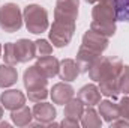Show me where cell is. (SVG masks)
<instances>
[{
  "label": "cell",
  "instance_id": "cell-1",
  "mask_svg": "<svg viewBox=\"0 0 129 128\" xmlns=\"http://www.w3.org/2000/svg\"><path fill=\"white\" fill-rule=\"evenodd\" d=\"M23 20L26 29L33 35H41L47 32L50 27L48 23V11L41 5H27L23 11Z\"/></svg>",
  "mask_w": 129,
  "mask_h": 128
},
{
  "label": "cell",
  "instance_id": "cell-19",
  "mask_svg": "<svg viewBox=\"0 0 129 128\" xmlns=\"http://www.w3.org/2000/svg\"><path fill=\"white\" fill-rule=\"evenodd\" d=\"M11 119H12L14 125H17V127H27V125H30V122L33 119L32 109H29L24 104L23 107L11 112Z\"/></svg>",
  "mask_w": 129,
  "mask_h": 128
},
{
  "label": "cell",
  "instance_id": "cell-27",
  "mask_svg": "<svg viewBox=\"0 0 129 128\" xmlns=\"http://www.w3.org/2000/svg\"><path fill=\"white\" fill-rule=\"evenodd\" d=\"M48 89L47 88H41V89H35V91H27V98L33 102H39V101H45L48 98Z\"/></svg>",
  "mask_w": 129,
  "mask_h": 128
},
{
  "label": "cell",
  "instance_id": "cell-24",
  "mask_svg": "<svg viewBox=\"0 0 129 128\" xmlns=\"http://www.w3.org/2000/svg\"><path fill=\"white\" fill-rule=\"evenodd\" d=\"M117 86H119V92L129 95V65L122 66V71L119 74V80H117Z\"/></svg>",
  "mask_w": 129,
  "mask_h": 128
},
{
  "label": "cell",
  "instance_id": "cell-8",
  "mask_svg": "<svg viewBox=\"0 0 129 128\" xmlns=\"http://www.w3.org/2000/svg\"><path fill=\"white\" fill-rule=\"evenodd\" d=\"M23 83H24L26 91H35V89L47 88L48 78L39 71V68L36 65H32V66L26 68V71L23 74Z\"/></svg>",
  "mask_w": 129,
  "mask_h": 128
},
{
  "label": "cell",
  "instance_id": "cell-14",
  "mask_svg": "<svg viewBox=\"0 0 129 128\" xmlns=\"http://www.w3.org/2000/svg\"><path fill=\"white\" fill-rule=\"evenodd\" d=\"M36 66L39 68V71L47 77V78H53L56 75H59V68H60V60L56 56H44V57H38Z\"/></svg>",
  "mask_w": 129,
  "mask_h": 128
},
{
  "label": "cell",
  "instance_id": "cell-13",
  "mask_svg": "<svg viewBox=\"0 0 129 128\" xmlns=\"http://www.w3.org/2000/svg\"><path fill=\"white\" fill-rule=\"evenodd\" d=\"M99 56H101L99 53L87 48L86 45L81 44V47L77 51V57H75V62H77L78 68H80V72H83V74L89 72V69L92 68V65L96 62V59Z\"/></svg>",
  "mask_w": 129,
  "mask_h": 128
},
{
  "label": "cell",
  "instance_id": "cell-28",
  "mask_svg": "<svg viewBox=\"0 0 129 128\" xmlns=\"http://www.w3.org/2000/svg\"><path fill=\"white\" fill-rule=\"evenodd\" d=\"M119 112H120V118L129 121V96H123L119 102Z\"/></svg>",
  "mask_w": 129,
  "mask_h": 128
},
{
  "label": "cell",
  "instance_id": "cell-22",
  "mask_svg": "<svg viewBox=\"0 0 129 128\" xmlns=\"http://www.w3.org/2000/svg\"><path fill=\"white\" fill-rule=\"evenodd\" d=\"M84 112V104L78 99V98H72L71 101H68L64 104V112L63 115L66 118H72V119H80L83 116Z\"/></svg>",
  "mask_w": 129,
  "mask_h": 128
},
{
  "label": "cell",
  "instance_id": "cell-21",
  "mask_svg": "<svg viewBox=\"0 0 129 128\" xmlns=\"http://www.w3.org/2000/svg\"><path fill=\"white\" fill-rule=\"evenodd\" d=\"M111 62V57H105V56H99L96 59V62L92 65V68L89 69V77H90V80H93V81H99L101 78H102V75H104V72L107 71V68H108V65Z\"/></svg>",
  "mask_w": 129,
  "mask_h": 128
},
{
  "label": "cell",
  "instance_id": "cell-31",
  "mask_svg": "<svg viewBox=\"0 0 129 128\" xmlns=\"http://www.w3.org/2000/svg\"><path fill=\"white\" fill-rule=\"evenodd\" d=\"M122 2V9H123V17L129 21V0H117V3Z\"/></svg>",
  "mask_w": 129,
  "mask_h": 128
},
{
  "label": "cell",
  "instance_id": "cell-15",
  "mask_svg": "<svg viewBox=\"0 0 129 128\" xmlns=\"http://www.w3.org/2000/svg\"><path fill=\"white\" fill-rule=\"evenodd\" d=\"M15 53H17V59L18 63H27L29 60H32L36 57L35 54V42L30 39L21 38L15 42Z\"/></svg>",
  "mask_w": 129,
  "mask_h": 128
},
{
  "label": "cell",
  "instance_id": "cell-29",
  "mask_svg": "<svg viewBox=\"0 0 129 128\" xmlns=\"http://www.w3.org/2000/svg\"><path fill=\"white\" fill-rule=\"evenodd\" d=\"M60 127H64V128H78L80 127V122L78 119H72V118H66L60 122Z\"/></svg>",
  "mask_w": 129,
  "mask_h": 128
},
{
  "label": "cell",
  "instance_id": "cell-6",
  "mask_svg": "<svg viewBox=\"0 0 129 128\" xmlns=\"http://www.w3.org/2000/svg\"><path fill=\"white\" fill-rule=\"evenodd\" d=\"M33 119L36 122H39L41 125H50L51 122H54L56 116H57V110L51 102H45V101H39L33 105L32 109Z\"/></svg>",
  "mask_w": 129,
  "mask_h": 128
},
{
  "label": "cell",
  "instance_id": "cell-17",
  "mask_svg": "<svg viewBox=\"0 0 129 128\" xmlns=\"http://www.w3.org/2000/svg\"><path fill=\"white\" fill-rule=\"evenodd\" d=\"M99 107H98V113L101 115V118H102V121H105V122H113V121H116L117 118H120V112H119V104H116V102H113V101H110V99H101V102L98 104Z\"/></svg>",
  "mask_w": 129,
  "mask_h": 128
},
{
  "label": "cell",
  "instance_id": "cell-30",
  "mask_svg": "<svg viewBox=\"0 0 129 128\" xmlns=\"http://www.w3.org/2000/svg\"><path fill=\"white\" fill-rule=\"evenodd\" d=\"M110 127L114 128V127H125V128H129V121L123 119V118H117L116 121L110 122Z\"/></svg>",
  "mask_w": 129,
  "mask_h": 128
},
{
  "label": "cell",
  "instance_id": "cell-5",
  "mask_svg": "<svg viewBox=\"0 0 129 128\" xmlns=\"http://www.w3.org/2000/svg\"><path fill=\"white\" fill-rule=\"evenodd\" d=\"M92 18L104 23H116L119 18L117 0H101L92 9Z\"/></svg>",
  "mask_w": 129,
  "mask_h": 128
},
{
  "label": "cell",
  "instance_id": "cell-12",
  "mask_svg": "<svg viewBox=\"0 0 129 128\" xmlns=\"http://www.w3.org/2000/svg\"><path fill=\"white\" fill-rule=\"evenodd\" d=\"M77 98L86 105V107H95L101 102V98H102V94L99 91L95 83H89V84H84L78 94H77Z\"/></svg>",
  "mask_w": 129,
  "mask_h": 128
},
{
  "label": "cell",
  "instance_id": "cell-9",
  "mask_svg": "<svg viewBox=\"0 0 129 128\" xmlns=\"http://www.w3.org/2000/svg\"><path fill=\"white\" fill-rule=\"evenodd\" d=\"M26 98L27 96L18 89H8L0 94V104L3 105V109L12 112L23 107L26 104Z\"/></svg>",
  "mask_w": 129,
  "mask_h": 128
},
{
  "label": "cell",
  "instance_id": "cell-4",
  "mask_svg": "<svg viewBox=\"0 0 129 128\" xmlns=\"http://www.w3.org/2000/svg\"><path fill=\"white\" fill-rule=\"evenodd\" d=\"M23 12L15 3H5L0 6V29L3 32L14 33L23 27Z\"/></svg>",
  "mask_w": 129,
  "mask_h": 128
},
{
  "label": "cell",
  "instance_id": "cell-20",
  "mask_svg": "<svg viewBox=\"0 0 129 128\" xmlns=\"http://www.w3.org/2000/svg\"><path fill=\"white\" fill-rule=\"evenodd\" d=\"M80 119H81L80 124L84 128H99V127H102V118H101V115L98 113L93 107L84 109L83 116H81Z\"/></svg>",
  "mask_w": 129,
  "mask_h": 128
},
{
  "label": "cell",
  "instance_id": "cell-26",
  "mask_svg": "<svg viewBox=\"0 0 129 128\" xmlns=\"http://www.w3.org/2000/svg\"><path fill=\"white\" fill-rule=\"evenodd\" d=\"M3 60L5 63L8 65H15L18 63V59H17V53H15V42H6L5 47H3Z\"/></svg>",
  "mask_w": 129,
  "mask_h": 128
},
{
  "label": "cell",
  "instance_id": "cell-33",
  "mask_svg": "<svg viewBox=\"0 0 129 128\" xmlns=\"http://www.w3.org/2000/svg\"><path fill=\"white\" fill-rule=\"evenodd\" d=\"M0 127H9V124L8 122H0Z\"/></svg>",
  "mask_w": 129,
  "mask_h": 128
},
{
  "label": "cell",
  "instance_id": "cell-11",
  "mask_svg": "<svg viewBox=\"0 0 129 128\" xmlns=\"http://www.w3.org/2000/svg\"><path fill=\"white\" fill-rule=\"evenodd\" d=\"M81 44L86 45L87 48L96 51L99 54H102L107 48H108V38L107 36H102L98 32L89 29L87 32L83 35V39H81Z\"/></svg>",
  "mask_w": 129,
  "mask_h": 128
},
{
  "label": "cell",
  "instance_id": "cell-23",
  "mask_svg": "<svg viewBox=\"0 0 129 128\" xmlns=\"http://www.w3.org/2000/svg\"><path fill=\"white\" fill-rule=\"evenodd\" d=\"M90 29L98 32L102 36H107V38H111L116 35V23H104V21H96V20H92L90 23Z\"/></svg>",
  "mask_w": 129,
  "mask_h": 128
},
{
  "label": "cell",
  "instance_id": "cell-25",
  "mask_svg": "<svg viewBox=\"0 0 129 128\" xmlns=\"http://www.w3.org/2000/svg\"><path fill=\"white\" fill-rule=\"evenodd\" d=\"M35 54L36 57H44L53 54V44L47 39H36L35 41Z\"/></svg>",
  "mask_w": 129,
  "mask_h": 128
},
{
  "label": "cell",
  "instance_id": "cell-10",
  "mask_svg": "<svg viewBox=\"0 0 129 128\" xmlns=\"http://www.w3.org/2000/svg\"><path fill=\"white\" fill-rule=\"evenodd\" d=\"M74 95H75V89L68 81L56 83L50 91V96L53 99V104H57V105H64L68 101H71L74 98Z\"/></svg>",
  "mask_w": 129,
  "mask_h": 128
},
{
  "label": "cell",
  "instance_id": "cell-32",
  "mask_svg": "<svg viewBox=\"0 0 129 128\" xmlns=\"http://www.w3.org/2000/svg\"><path fill=\"white\" fill-rule=\"evenodd\" d=\"M2 118H3V105L0 104V121H2Z\"/></svg>",
  "mask_w": 129,
  "mask_h": 128
},
{
  "label": "cell",
  "instance_id": "cell-34",
  "mask_svg": "<svg viewBox=\"0 0 129 128\" xmlns=\"http://www.w3.org/2000/svg\"><path fill=\"white\" fill-rule=\"evenodd\" d=\"M2 54H3V47H2V44H0V57H2Z\"/></svg>",
  "mask_w": 129,
  "mask_h": 128
},
{
  "label": "cell",
  "instance_id": "cell-18",
  "mask_svg": "<svg viewBox=\"0 0 129 128\" xmlns=\"http://www.w3.org/2000/svg\"><path fill=\"white\" fill-rule=\"evenodd\" d=\"M17 80H18V71L14 65H0V88L2 89L14 86Z\"/></svg>",
  "mask_w": 129,
  "mask_h": 128
},
{
  "label": "cell",
  "instance_id": "cell-35",
  "mask_svg": "<svg viewBox=\"0 0 129 128\" xmlns=\"http://www.w3.org/2000/svg\"><path fill=\"white\" fill-rule=\"evenodd\" d=\"M98 2H101V0H96V3H98Z\"/></svg>",
  "mask_w": 129,
  "mask_h": 128
},
{
  "label": "cell",
  "instance_id": "cell-2",
  "mask_svg": "<svg viewBox=\"0 0 129 128\" xmlns=\"http://www.w3.org/2000/svg\"><path fill=\"white\" fill-rule=\"evenodd\" d=\"M123 62L117 57H111V62L108 65L107 71L104 72L102 78L98 81L99 83V91L101 94L107 98H117L119 92V86H117V80H119V74L122 71Z\"/></svg>",
  "mask_w": 129,
  "mask_h": 128
},
{
  "label": "cell",
  "instance_id": "cell-7",
  "mask_svg": "<svg viewBox=\"0 0 129 128\" xmlns=\"http://www.w3.org/2000/svg\"><path fill=\"white\" fill-rule=\"evenodd\" d=\"M78 8H80V0H56L54 18L77 21Z\"/></svg>",
  "mask_w": 129,
  "mask_h": 128
},
{
  "label": "cell",
  "instance_id": "cell-3",
  "mask_svg": "<svg viewBox=\"0 0 129 128\" xmlns=\"http://www.w3.org/2000/svg\"><path fill=\"white\" fill-rule=\"evenodd\" d=\"M74 33H75V21L54 18L53 24L50 26L48 36H50V42L53 44V47L63 48L71 42Z\"/></svg>",
  "mask_w": 129,
  "mask_h": 128
},
{
  "label": "cell",
  "instance_id": "cell-16",
  "mask_svg": "<svg viewBox=\"0 0 129 128\" xmlns=\"http://www.w3.org/2000/svg\"><path fill=\"white\" fill-rule=\"evenodd\" d=\"M80 74H81L80 68H78V65H77V62L74 59H63V60H60V68H59L60 80L71 83V81L77 80V77Z\"/></svg>",
  "mask_w": 129,
  "mask_h": 128
}]
</instances>
